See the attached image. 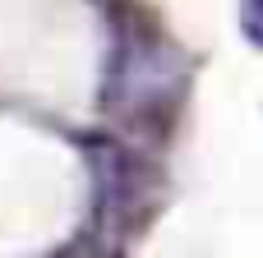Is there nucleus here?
I'll list each match as a JSON object with an SVG mask.
<instances>
[{"instance_id": "1", "label": "nucleus", "mask_w": 263, "mask_h": 258, "mask_svg": "<svg viewBox=\"0 0 263 258\" xmlns=\"http://www.w3.org/2000/svg\"><path fill=\"white\" fill-rule=\"evenodd\" d=\"M176 78H180V65L166 46L148 42V37H129L116 46L111 55V74H106V102L111 111H157L171 102L176 92Z\"/></svg>"}, {"instance_id": "2", "label": "nucleus", "mask_w": 263, "mask_h": 258, "mask_svg": "<svg viewBox=\"0 0 263 258\" xmlns=\"http://www.w3.org/2000/svg\"><path fill=\"white\" fill-rule=\"evenodd\" d=\"M240 28H245V37L263 46V0H245L240 5Z\"/></svg>"}]
</instances>
